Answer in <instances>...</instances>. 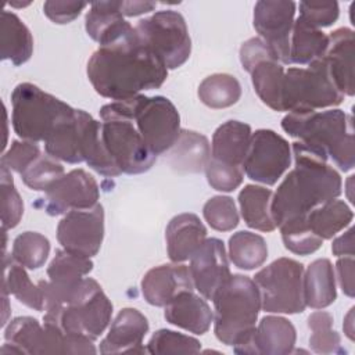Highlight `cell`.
I'll return each mask as SVG.
<instances>
[{
  "instance_id": "obj_1",
  "label": "cell",
  "mask_w": 355,
  "mask_h": 355,
  "mask_svg": "<svg viewBox=\"0 0 355 355\" xmlns=\"http://www.w3.org/2000/svg\"><path fill=\"white\" fill-rule=\"evenodd\" d=\"M86 71L94 90L114 101L158 89L168 78L164 61L139 39L135 26L119 40L98 47Z\"/></svg>"
},
{
  "instance_id": "obj_2",
  "label": "cell",
  "mask_w": 355,
  "mask_h": 355,
  "mask_svg": "<svg viewBox=\"0 0 355 355\" xmlns=\"http://www.w3.org/2000/svg\"><path fill=\"white\" fill-rule=\"evenodd\" d=\"M294 168L272 196L270 215L276 227L305 220L316 207L341 194V176L329 159L300 141L293 143Z\"/></svg>"
},
{
  "instance_id": "obj_3",
  "label": "cell",
  "mask_w": 355,
  "mask_h": 355,
  "mask_svg": "<svg viewBox=\"0 0 355 355\" xmlns=\"http://www.w3.org/2000/svg\"><path fill=\"white\" fill-rule=\"evenodd\" d=\"M282 128L316 154L331 159L340 171L348 172L354 168V122L343 110L288 112L282 119Z\"/></svg>"
},
{
  "instance_id": "obj_4",
  "label": "cell",
  "mask_w": 355,
  "mask_h": 355,
  "mask_svg": "<svg viewBox=\"0 0 355 355\" xmlns=\"http://www.w3.org/2000/svg\"><path fill=\"white\" fill-rule=\"evenodd\" d=\"M212 301L216 338L233 347L236 354H251L252 336L261 311V295L255 282L244 275H230Z\"/></svg>"
},
{
  "instance_id": "obj_5",
  "label": "cell",
  "mask_w": 355,
  "mask_h": 355,
  "mask_svg": "<svg viewBox=\"0 0 355 355\" xmlns=\"http://www.w3.org/2000/svg\"><path fill=\"white\" fill-rule=\"evenodd\" d=\"M11 105L14 132L22 140L33 143H44L57 126L75 112V108L29 82L15 86Z\"/></svg>"
},
{
  "instance_id": "obj_6",
  "label": "cell",
  "mask_w": 355,
  "mask_h": 355,
  "mask_svg": "<svg viewBox=\"0 0 355 355\" xmlns=\"http://www.w3.org/2000/svg\"><path fill=\"white\" fill-rule=\"evenodd\" d=\"M112 304L101 286L85 277L71 301L60 308L46 311L44 323L58 326L65 334L87 336L97 340L111 322Z\"/></svg>"
},
{
  "instance_id": "obj_7",
  "label": "cell",
  "mask_w": 355,
  "mask_h": 355,
  "mask_svg": "<svg viewBox=\"0 0 355 355\" xmlns=\"http://www.w3.org/2000/svg\"><path fill=\"white\" fill-rule=\"evenodd\" d=\"M100 118L101 140L118 169L128 175H139L151 169L157 155L150 151L119 101L103 105Z\"/></svg>"
},
{
  "instance_id": "obj_8",
  "label": "cell",
  "mask_w": 355,
  "mask_h": 355,
  "mask_svg": "<svg viewBox=\"0 0 355 355\" xmlns=\"http://www.w3.org/2000/svg\"><path fill=\"white\" fill-rule=\"evenodd\" d=\"M344 94L337 89L323 58L306 68L291 67L284 72L283 111L311 112L341 104Z\"/></svg>"
},
{
  "instance_id": "obj_9",
  "label": "cell",
  "mask_w": 355,
  "mask_h": 355,
  "mask_svg": "<svg viewBox=\"0 0 355 355\" xmlns=\"http://www.w3.org/2000/svg\"><path fill=\"white\" fill-rule=\"evenodd\" d=\"M119 104L132 118L154 155L166 153L175 144L182 130L180 115L169 98L139 94L119 101Z\"/></svg>"
},
{
  "instance_id": "obj_10",
  "label": "cell",
  "mask_w": 355,
  "mask_h": 355,
  "mask_svg": "<svg viewBox=\"0 0 355 355\" xmlns=\"http://www.w3.org/2000/svg\"><path fill=\"white\" fill-rule=\"evenodd\" d=\"M261 308L269 313H301L304 301V265L291 258H279L255 273Z\"/></svg>"
},
{
  "instance_id": "obj_11",
  "label": "cell",
  "mask_w": 355,
  "mask_h": 355,
  "mask_svg": "<svg viewBox=\"0 0 355 355\" xmlns=\"http://www.w3.org/2000/svg\"><path fill=\"white\" fill-rule=\"evenodd\" d=\"M139 39L150 47L168 69L182 67L190 57L191 39L183 15L175 10H161L135 25Z\"/></svg>"
},
{
  "instance_id": "obj_12",
  "label": "cell",
  "mask_w": 355,
  "mask_h": 355,
  "mask_svg": "<svg viewBox=\"0 0 355 355\" xmlns=\"http://www.w3.org/2000/svg\"><path fill=\"white\" fill-rule=\"evenodd\" d=\"M290 164L291 148L288 141L270 129H258L251 136L241 169L248 179L273 186Z\"/></svg>"
},
{
  "instance_id": "obj_13",
  "label": "cell",
  "mask_w": 355,
  "mask_h": 355,
  "mask_svg": "<svg viewBox=\"0 0 355 355\" xmlns=\"http://www.w3.org/2000/svg\"><path fill=\"white\" fill-rule=\"evenodd\" d=\"M4 340L19 354H73L72 338L53 323L40 324L35 318L12 319L4 330Z\"/></svg>"
},
{
  "instance_id": "obj_14",
  "label": "cell",
  "mask_w": 355,
  "mask_h": 355,
  "mask_svg": "<svg viewBox=\"0 0 355 355\" xmlns=\"http://www.w3.org/2000/svg\"><path fill=\"white\" fill-rule=\"evenodd\" d=\"M104 239V208L96 204L87 209H72L64 215L57 226V240L72 254L92 258Z\"/></svg>"
},
{
  "instance_id": "obj_15",
  "label": "cell",
  "mask_w": 355,
  "mask_h": 355,
  "mask_svg": "<svg viewBox=\"0 0 355 355\" xmlns=\"http://www.w3.org/2000/svg\"><path fill=\"white\" fill-rule=\"evenodd\" d=\"M93 269V262L87 257L72 254L67 250H57L47 266L49 280H40L44 293V311L60 308L68 304L79 288L82 280Z\"/></svg>"
},
{
  "instance_id": "obj_16",
  "label": "cell",
  "mask_w": 355,
  "mask_h": 355,
  "mask_svg": "<svg viewBox=\"0 0 355 355\" xmlns=\"http://www.w3.org/2000/svg\"><path fill=\"white\" fill-rule=\"evenodd\" d=\"M297 4L284 0H259L254 7V28L283 65H290V36Z\"/></svg>"
},
{
  "instance_id": "obj_17",
  "label": "cell",
  "mask_w": 355,
  "mask_h": 355,
  "mask_svg": "<svg viewBox=\"0 0 355 355\" xmlns=\"http://www.w3.org/2000/svg\"><path fill=\"white\" fill-rule=\"evenodd\" d=\"M100 189L96 179L85 169H72L58 179L40 198V205L51 216L65 215L72 209H87L98 204Z\"/></svg>"
},
{
  "instance_id": "obj_18",
  "label": "cell",
  "mask_w": 355,
  "mask_h": 355,
  "mask_svg": "<svg viewBox=\"0 0 355 355\" xmlns=\"http://www.w3.org/2000/svg\"><path fill=\"white\" fill-rule=\"evenodd\" d=\"M189 270L194 290L205 300H212L232 275L223 241L216 237L207 239L190 258Z\"/></svg>"
},
{
  "instance_id": "obj_19",
  "label": "cell",
  "mask_w": 355,
  "mask_h": 355,
  "mask_svg": "<svg viewBox=\"0 0 355 355\" xmlns=\"http://www.w3.org/2000/svg\"><path fill=\"white\" fill-rule=\"evenodd\" d=\"M140 286L144 300L154 306H165L182 291L194 290L189 266L178 262L151 268Z\"/></svg>"
},
{
  "instance_id": "obj_20",
  "label": "cell",
  "mask_w": 355,
  "mask_h": 355,
  "mask_svg": "<svg viewBox=\"0 0 355 355\" xmlns=\"http://www.w3.org/2000/svg\"><path fill=\"white\" fill-rule=\"evenodd\" d=\"M147 318L136 308L119 311L107 336L100 343L101 354H143V338L148 331Z\"/></svg>"
},
{
  "instance_id": "obj_21",
  "label": "cell",
  "mask_w": 355,
  "mask_h": 355,
  "mask_svg": "<svg viewBox=\"0 0 355 355\" xmlns=\"http://www.w3.org/2000/svg\"><path fill=\"white\" fill-rule=\"evenodd\" d=\"M329 73L344 96H354V32L338 28L329 35V44L323 54Z\"/></svg>"
},
{
  "instance_id": "obj_22",
  "label": "cell",
  "mask_w": 355,
  "mask_h": 355,
  "mask_svg": "<svg viewBox=\"0 0 355 355\" xmlns=\"http://www.w3.org/2000/svg\"><path fill=\"white\" fill-rule=\"evenodd\" d=\"M166 251L172 262L190 259L207 240V227L196 214L184 212L173 216L165 229Z\"/></svg>"
},
{
  "instance_id": "obj_23",
  "label": "cell",
  "mask_w": 355,
  "mask_h": 355,
  "mask_svg": "<svg viewBox=\"0 0 355 355\" xmlns=\"http://www.w3.org/2000/svg\"><path fill=\"white\" fill-rule=\"evenodd\" d=\"M164 316L168 323L194 334H204L209 330L214 313L207 301L194 290L182 291L168 305Z\"/></svg>"
},
{
  "instance_id": "obj_24",
  "label": "cell",
  "mask_w": 355,
  "mask_h": 355,
  "mask_svg": "<svg viewBox=\"0 0 355 355\" xmlns=\"http://www.w3.org/2000/svg\"><path fill=\"white\" fill-rule=\"evenodd\" d=\"M85 28L87 35L101 46L111 44L132 31V25L123 19L119 1H94L86 14Z\"/></svg>"
},
{
  "instance_id": "obj_25",
  "label": "cell",
  "mask_w": 355,
  "mask_h": 355,
  "mask_svg": "<svg viewBox=\"0 0 355 355\" xmlns=\"http://www.w3.org/2000/svg\"><path fill=\"white\" fill-rule=\"evenodd\" d=\"M295 327L282 316L268 315L261 319L252 336L251 354L287 355L295 345Z\"/></svg>"
},
{
  "instance_id": "obj_26",
  "label": "cell",
  "mask_w": 355,
  "mask_h": 355,
  "mask_svg": "<svg viewBox=\"0 0 355 355\" xmlns=\"http://www.w3.org/2000/svg\"><path fill=\"white\" fill-rule=\"evenodd\" d=\"M79 125L82 159L103 176H119L122 172L112 161L101 140V122L96 121L86 111L79 110Z\"/></svg>"
},
{
  "instance_id": "obj_27",
  "label": "cell",
  "mask_w": 355,
  "mask_h": 355,
  "mask_svg": "<svg viewBox=\"0 0 355 355\" xmlns=\"http://www.w3.org/2000/svg\"><path fill=\"white\" fill-rule=\"evenodd\" d=\"M252 132L248 123L227 121L216 128L211 143V158L220 162L241 166Z\"/></svg>"
},
{
  "instance_id": "obj_28",
  "label": "cell",
  "mask_w": 355,
  "mask_h": 355,
  "mask_svg": "<svg viewBox=\"0 0 355 355\" xmlns=\"http://www.w3.org/2000/svg\"><path fill=\"white\" fill-rule=\"evenodd\" d=\"M168 161L179 173H198L211 158L208 139L194 130L182 129L175 144L168 150Z\"/></svg>"
},
{
  "instance_id": "obj_29",
  "label": "cell",
  "mask_w": 355,
  "mask_h": 355,
  "mask_svg": "<svg viewBox=\"0 0 355 355\" xmlns=\"http://www.w3.org/2000/svg\"><path fill=\"white\" fill-rule=\"evenodd\" d=\"M302 288L305 305L312 309H323L336 301V275L330 259H315L304 269Z\"/></svg>"
},
{
  "instance_id": "obj_30",
  "label": "cell",
  "mask_w": 355,
  "mask_h": 355,
  "mask_svg": "<svg viewBox=\"0 0 355 355\" xmlns=\"http://www.w3.org/2000/svg\"><path fill=\"white\" fill-rule=\"evenodd\" d=\"M0 57L15 67L25 64L33 53V37L28 26L11 11L0 14Z\"/></svg>"
},
{
  "instance_id": "obj_31",
  "label": "cell",
  "mask_w": 355,
  "mask_h": 355,
  "mask_svg": "<svg viewBox=\"0 0 355 355\" xmlns=\"http://www.w3.org/2000/svg\"><path fill=\"white\" fill-rule=\"evenodd\" d=\"M284 68L276 58H265L257 62L251 73V80L255 93L273 111H283L282 96H283V82H284Z\"/></svg>"
},
{
  "instance_id": "obj_32",
  "label": "cell",
  "mask_w": 355,
  "mask_h": 355,
  "mask_svg": "<svg viewBox=\"0 0 355 355\" xmlns=\"http://www.w3.org/2000/svg\"><path fill=\"white\" fill-rule=\"evenodd\" d=\"M272 190L257 186L245 184L239 193V204L241 216L245 225L259 232H273L276 229L270 215Z\"/></svg>"
},
{
  "instance_id": "obj_33",
  "label": "cell",
  "mask_w": 355,
  "mask_h": 355,
  "mask_svg": "<svg viewBox=\"0 0 355 355\" xmlns=\"http://www.w3.org/2000/svg\"><path fill=\"white\" fill-rule=\"evenodd\" d=\"M329 44V36L301 18L294 19L290 36V64L309 65L323 57Z\"/></svg>"
},
{
  "instance_id": "obj_34",
  "label": "cell",
  "mask_w": 355,
  "mask_h": 355,
  "mask_svg": "<svg viewBox=\"0 0 355 355\" xmlns=\"http://www.w3.org/2000/svg\"><path fill=\"white\" fill-rule=\"evenodd\" d=\"M354 218L352 209L343 200H330L313 208L305 218L308 229L322 240L333 239L344 230Z\"/></svg>"
},
{
  "instance_id": "obj_35",
  "label": "cell",
  "mask_w": 355,
  "mask_h": 355,
  "mask_svg": "<svg viewBox=\"0 0 355 355\" xmlns=\"http://www.w3.org/2000/svg\"><path fill=\"white\" fill-rule=\"evenodd\" d=\"M4 275L1 288L12 294L21 304L26 305L35 311H44L46 301L44 293L40 283L33 284L28 276L25 266L11 261L10 263L4 262Z\"/></svg>"
},
{
  "instance_id": "obj_36",
  "label": "cell",
  "mask_w": 355,
  "mask_h": 355,
  "mask_svg": "<svg viewBox=\"0 0 355 355\" xmlns=\"http://www.w3.org/2000/svg\"><path fill=\"white\" fill-rule=\"evenodd\" d=\"M229 258L239 269H257L268 258L266 241L257 233L247 230L237 232L229 239Z\"/></svg>"
},
{
  "instance_id": "obj_37",
  "label": "cell",
  "mask_w": 355,
  "mask_h": 355,
  "mask_svg": "<svg viewBox=\"0 0 355 355\" xmlns=\"http://www.w3.org/2000/svg\"><path fill=\"white\" fill-rule=\"evenodd\" d=\"M197 94L201 103L209 108H227L240 100L241 85L230 73H212L200 83Z\"/></svg>"
},
{
  "instance_id": "obj_38",
  "label": "cell",
  "mask_w": 355,
  "mask_h": 355,
  "mask_svg": "<svg viewBox=\"0 0 355 355\" xmlns=\"http://www.w3.org/2000/svg\"><path fill=\"white\" fill-rule=\"evenodd\" d=\"M50 254V241L37 232H24L14 239L11 258L26 269H39Z\"/></svg>"
},
{
  "instance_id": "obj_39",
  "label": "cell",
  "mask_w": 355,
  "mask_h": 355,
  "mask_svg": "<svg viewBox=\"0 0 355 355\" xmlns=\"http://www.w3.org/2000/svg\"><path fill=\"white\" fill-rule=\"evenodd\" d=\"M333 316L326 311H316L309 315V345L313 352L322 355L343 352L341 337L336 330H333Z\"/></svg>"
},
{
  "instance_id": "obj_40",
  "label": "cell",
  "mask_w": 355,
  "mask_h": 355,
  "mask_svg": "<svg viewBox=\"0 0 355 355\" xmlns=\"http://www.w3.org/2000/svg\"><path fill=\"white\" fill-rule=\"evenodd\" d=\"M65 175L64 166L54 157L40 154L22 173L21 179L32 190L47 191L58 179Z\"/></svg>"
},
{
  "instance_id": "obj_41",
  "label": "cell",
  "mask_w": 355,
  "mask_h": 355,
  "mask_svg": "<svg viewBox=\"0 0 355 355\" xmlns=\"http://www.w3.org/2000/svg\"><path fill=\"white\" fill-rule=\"evenodd\" d=\"M147 352L159 354H198L201 351V344L197 338L168 330H157L147 343Z\"/></svg>"
},
{
  "instance_id": "obj_42",
  "label": "cell",
  "mask_w": 355,
  "mask_h": 355,
  "mask_svg": "<svg viewBox=\"0 0 355 355\" xmlns=\"http://www.w3.org/2000/svg\"><path fill=\"white\" fill-rule=\"evenodd\" d=\"M204 219L218 232H230L239 225L236 204L229 196H214L202 207Z\"/></svg>"
},
{
  "instance_id": "obj_43",
  "label": "cell",
  "mask_w": 355,
  "mask_h": 355,
  "mask_svg": "<svg viewBox=\"0 0 355 355\" xmlns=\"http://www.w3.org/2000/svg\"><path fill=\"white\" fill-rule=\"evenodd\" d=\"M1 226L3 230L15 227L24 215V202L14 186L11 171L1 165Z\"/></svg>"
},
{
  "instance_id": "obj_44",
  "label": "cell",
  "mask_w": 355,
  "mask_h": 355,
  "mask_svg": "<svg viewBox=\"0 0 355 355\" xmlns=\"http://www.w3.org/2000/svg\"><path fill=\"white\" fill-rule=\"evenodd\" d=\"M282 233V240L284 247L297 254V255H309L318 251L323 240L315 236L306 226L305 220H298V222H290L286 225H282L280 227Z\"/></svg>"
},
{
  "instance_id": "obj_45",
  "label": "cell",
  "mask_w": 355,
  "mask_h": 355,
  "mask_svg": "<svg viewBox=\"0 0 355 355\" xmlns=\"http://www.w3.org/2000/svg\"><path fill=\"white\" fill-rule=\"evenodd\" d=\"M204 171L208 184L218 191L229 193L236 190L241 184L244 178L241 166L229 165L214 158H209Z\"/></svg>"
},
{
  "instance_id": "obj_46",
  "label": "cell",
  "mask_w": 355,
  "mask_h": 355,
  "mask_svg": "<svg viewBox=\"0 0 355 355\" xmlns=\"http://www.w3.org/2000/svg\"><path fill=\"white\" fill-rule=\"evenodd\" d=\"M40 154L42 150L37 143L14 140L10 148L1 155V165L21 175Z\"/></svg>"
},
{
  "instance_id": "obj_47",
  "label": "cell",
  "mask_w": 355,
  "mask_h": 355,
  "mask_svg": "<svg viewBox=\"0 0 355 355\" xmlns=\"http://www.w3.org/2000/svg\"><path fill=\"white\" fill-rule=\"evenodd\" d=\"M300 7V17L305 24L319 29L324 26L333 25L340 14L338 3L330 1V3H306L301 1L298 4Z\"/></svg>"
},
{
  "instance_id": "obj_48",
  "label": "cell",
  "mask_w": 355,
  "mask_h": 355,
  "mask_svg": "<svg viewBox=\"0 0 355 355\" xmlns=\"http://www.w3.org/2000/svg\"><path fill=\"white\" fill-rule=\"evenodd\" d=\"M87 6L85 1H58V0H47L43 4V11L46 17L54 24L64 25L72 22L83 8Z\"/></svg>"
},
{
  "instance_id": "obj_49",
  "label": "cell",
  "mask_w": 355,
  "mask_h": 355,
  "mask_svg": "<svg viewBox=\"0 0 355 355\" xmlns=\"http://www.w3.org/2000/svg\"><path fill=\"white\" fill-rule=\"evenodd\" d=\"M270 57L276 58L272 49L261 37H251L240 47V62L247 72H250L257 62Z\"/></svg>"
},
{
  "instance_id": "obj_50",
  "label": "cell",
  "mask_w": 355,
  "mask_h": 355,
  "mask_svg": "<svg viewBox=\"0 0 355 355\" xmlns=\"http://www.w3.org/2000/svg\"><path fill=\"white\" fill-rule=\"evenodd\" d=\"M354 266H355L354 257H343V258H338V261L336 262V270H337V279H338L340 287L343 293L351 298L355 294Z\"/></svg>"
},
{
  "instance_id": "obj_51",
  "label": "cell",
  "mask_w": 355,
  "mask_h": 355,
  "mask_svg": "<svg viewBox=\"0 0 355 355\" xmlns=\"http://www.w3.org/2000/svg\"><path fill=\"white\" fill-rule=\"evenodd\" d=\"M331 251L336 257H354V227L334 239Z\"/></svg>"
},
{
  "instance_id": "obj_52",
  "label": "cell",
  "mask_w": 355,
  "mask_h": 355,
  "mask_svg": "<svg viewBox=\"0 0 355 355\" xmlns=\"http://www.w3.org/2000/svg\"><path fill=\"white\" fill-rule=\"evenodd\" d=\"M155 6L157 4L153 1H119V8L123 17H137L146 14L148 11H153Z\"/></svg>"
},
{
  "instance_id": "obj_53",
  "label": "cell",
  "mask_w": 355,
  "mask_h": 355,
  "mask_svg": "<svg viewBox=\"0 0 355 355\" xmlns=\"http://www.w3.org/2000/svg\"><path fill=\"white\" fill-rule=\"evenodd\" d=\"M343 327H344V333L347 334V337L354 341V338H355V336H354V331H355V330H354V306H352V308L348 311V313L345 315Z\"/></svg>"
},
{
  "instance_id": "obj_54",
  "label": "cell",
  "mask_w": 355,
  "mask_h": 355,
  "mask_svg": "<svg viewBox=\"0 0 355 355\" xmlns=\"http://www.w3.org/2000/svg\"><path fill=\"white\" fill-rule=\"evenodd\" d=\"M11 7H25V6H29L31 1H26V3H15V1H10L8 3Z\"/></svg>"
}]
</instances>
